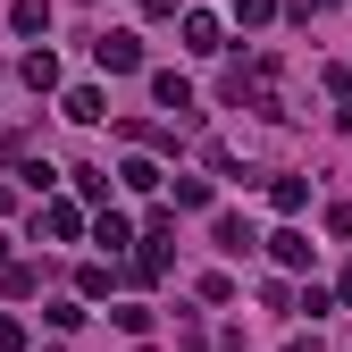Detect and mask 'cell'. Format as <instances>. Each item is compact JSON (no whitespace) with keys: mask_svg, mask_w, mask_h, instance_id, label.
<instances>
[{"mask_svg":"<svg viewBox=\"0 0 352 352\" xmlns=\"http://www.w3.org/2000/svg\"><path fill=\"white\" fill-rule=\"evenodd\" d=\"M185 42L193 51H218V17H185Z\"/></svg>","mask_w":352,"mask_h":352,"instance_id":"obj_7","label":"cell"},{"mask_svg":"<svg viewBox=\"0 0 352 352\" xmlns=\"http://www.w3.org/2000/svg\"><path fill=\"white\" fill-rule=\"evenodd\" d=\"M93 59H101L109 76H135V67H143V51H135V34H101V42H93Z\"/></svg>","mask_w":352,"mask_h":352,"instance_id":"obj_1","label":"cell"},{"mask_svg":"<svg viewBox=\"0 0 352 352\" xmlns=\"http://www.w3.org/2000/svg\"><path fill=\"white\" fill-rule=\"evenodd\" d=\"M67 118H76V126H93V118H101V93H93V84H76V93H67Z\"/></svg>","mask_w":352,"mask_h":352,"instance_id":"obj_5","label":"cell"},{"mask_svg":"<svg viewBox=\"0 0 352 352\" xmlns=\"http://www.w3.org/2000/svg\"><path fill=\"white\" fill-rule=\"evenodd\" d=\"M25 84H34V93H51V84H59V59H51V51H25Z\"/></svg>","mask_w":352,"mask_h":352,"instance_id":"obj_2","label":"cell"},{"mask_svg":"<svg viewBox=\"0 0 352 352\" xmlns=\"http://www.w3.org/2000/svg\"><path fill=\"white\" fill-rule=\"evenodd\" d=\"M9 17H17V34H42V25H51V0H17Z\"/></svg>","mask_w":352,"mask_h":352,"instance_id":"obj_6","label":"cell"},{"mask_svg":"<svg viewBox=\"0 0 352 352\" xmlns=\"http://www.w3.org/2000/svg\"><path fill=\"white\" fill-rule=\"evenodd\" d=\"M344 302H352V277H344Z\"/></svg>","mask_w":352,"mask_h":352,"instance_id":"obj_9","label":"cell"},{"mask_svg":"<svg viewBox=\"0 0 352 352\" xmlns=\"http://www.w3.org/2000/svg\"><path fill=\"white\" fill-rule=\"evenodd\" d=\"M294 352H319V344H294Z\"/></svg>","mask_w":352,"mask_h":352,"instance_id":"obj_8","label":"cell"},{"mask_svg":"<svg viewBox=\"0 0 352 352\" xmlns=\"http://www.w3.org/2000/svg\"><path fill=\"white\" fill-rule=\"evenodd\" d=\"M218 252H252V218H218Z\"/></svg>","mask_w":352,"mask_h":352,"instance_id":"obj_4","label":"cell"},{"mask_svg":"<svg viewBox=\"0 0 352 352\" xmlns=\"http://www.w3.org/2000/svg\"><path fill=\"white\" fill-rule=\"evenodd\" d=\"M151 93H160L168 109H193V84H185V76H151Z\"/></svg>","mask_w":352,"mask_h":352,"instance_id":"obj_3","label":"cell"},{"mask_svg":"<svg viewBox=\"0 0 352 352\" xmlns=\"http://www.w3.org/2000/svg\"><path fill=\"white\" fill-rule=\"evenodd\" d=\"M0 210H9V193H0Z\"/></svg>","mask_w":352,"mask_h":352,"instance_id":"obj_10","label":"cell"}]
</instances>
